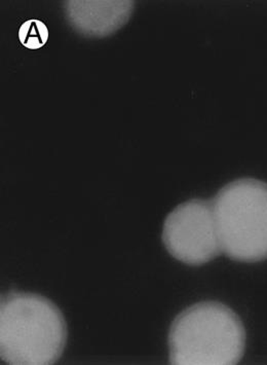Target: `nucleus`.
<instances>
[{
	"mask_svg": "<svg viewBox=\"0 0 267 365\" xmlns=\"http://www.w3.org/2000/svg\"><path fill=\"white\" fill-rule=\"evenodd\" d=\"M213 207L222 252L238 262L267 259V183L232 181L218 192Z\"/></svg>",
	"mask_w": 267,
	"mask_h": 365,
	"instance_id": "nucleus-3",
	"label": "nucleus"
},
{
	"mask_svg": "<svg viewBox=\"0 0 267 365\" xmlns=\"http://www.w3.org/2000/svg\"><path fill=\"white\" fill-rule=\"evenodd\" d=\"M133 1H65V16L78 34L106 37L129 22Z\"/></svg>",
	"mask_w": 267,
	"mask_h": 365,
	"instance_id": "nucleus-5",
	"label": "nucleus"
},
{
	"mask_svg": "<svg viewBox=\"0 0 267 365\" xmlns=\"http://www.w3.org/2000/svg\"><path fill=\"white\" fill-rule=\"evenodd\" d=\"M19 39L25 48L38 50L48 43V27L45 23L36 19L28 20L19 29Z\"/></svg>",
	"mask_w": 267,
	"mask_h": 365,
	"instance_id": "nucleus-6",
	"label": "nucleus"
},
{
	"mask_svg": "<svg viewBox=\"0 0 267 365\" xmlns=\"http://www.w3.org/2000/svg\"><path fill=\"white\" fill-rule=\"evenodd\" d=\"M162 242L175 259L199 266L222 252L213 201L194 199L176 207L167 216Z\"/></svg>",
	"mask_w": 267,
	"mask_h": 365,
	"instance_id": "nucleus-4",
	"label": "nucleus"
},
{
	"mask_svg": "<svg viewBox=\"0 0 267 365\" xmlns=\"http://www.w3.org/2000/svg\"><path fill=\"white\" fill-rule=\"evenodd\" d=\"M246 332L239 316L218 302L189 307L169 329V362L179 365H231L240 362Z\"/></svg>",
	"mask_w": 267,
	"mask_h": 365,
	"instance_id": "nucleus-2",
	"label": "nucleus"
},
{
	"mask_svg": "<svg viewBox=\"0 0 267 365\" xmlns=\"http://www.w3.org/2000/svg\"><path fill=\"white\" fill-rule=\"evenodd\" d=\"M67 341L64 316L45 297L11 292L0 304V355L9 364H53Z\"/></svg>",
	"mask_w": 267,
	"mask_h": 365,
	"instance_id": "nucleus-1",
	"label": "nucleus"
}]
</instances>
